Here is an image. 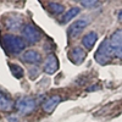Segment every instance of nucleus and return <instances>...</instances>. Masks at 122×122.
Here are the masks:
<instances>
[{"instance_id":"nucleus-16","label":"nucleus","mask_w":122,"mask_h":122,"mask_svg":"<svg viewBox=\"0 0 122 122\" xmlns=\"http://www.w3.org/2000/svg\"><path fill=\"white\" fill-rule=\"evenodd\" d=\"M10 68H11V72H12V75L16 78H21L23 76V70H22V67H20L18 65L11 64V65H10Z\"/></svg>"},{"instance_id":"nucleus-19","label":"nucleus","mask_w":122,"mask_h":122,"mask_svg":"<svg viewBox=\"0 0 122 122\" xmlns=\"http://www.w3.org/2000/svg\"><path fill=\"white\" fill-rule=\"evenodd\" d=\"M118 20L122 21V11H120V14H118Z\"/></svg>"},{"instance_id":"nucleus-1","label":"nucleus","mask_w":122,"mask_h":122,"mask_svg":"<svg viewBox=\"0 0 122 122\" xmlns=\"http://www.w3.org/2000/svg\"><path fill=\"white\" fill-rule=\"evenodd\" d=\"M3 46L10 54H18L21 53L26 46V42L14 34H5L3 37Z\"/></svg>"},{"instance_id":"nucleus-2","label":"nucleus","mask_w":122,"mask_h":122,"mask_svg":"<svg viewBox=\"0 0 122 122\" xmlns=\"http://www.w3.org/2000/svg\"><path fill=\"white\" fill-rule=\"evenodd\" d=\"M112 56H114V53H112V48H111L110 40L109 39H105L104 42L99 45V48L97 50V53H95V60L98 61L99 64L104 65V64H107Z\"/></svg>"},{"instance_id":"nucleus-17","label":"nucleus","mask_w":122,"mask_h":122,"mask_svg":"<svg viewBox=\"0 0 122 122\" xmlns=\"http://www.w3.org/2000/svg\"><path fill=\"white\" fill-rule=\"evenodd\" d=\"M81 4L84 7H97L100 5L99 1H94V0H86V1H81Z\"/></svg>"},{"instance_id":"nucleus-9","label":"nucleus","mask_w":122,"mask_h":122,"mask_svg":"<svg viewBox=\"0 0 122 122\" xmlns=\"http://www.w3.org/2000/svg\"><path fill=\"white\" fill-rule=\"evenodd\" d=\"M22 60L26 61L28 64H33V65H37L42 61V56L38 51H34V50H28L26 51L23 55H22Z\"/></svg>"},{"instance_id":"nucleus-5","label":"nucleus","mask_w":122,"mask_h":122,"mask_svg":"<svg viewBox=\"0 0 122 122\" xmlns=\"http://www.w3.org/2000/svg\"><path fill=\"white\" fill-rule=\"evenodd\" d=\"M40 32L37 27H34L33 25H26L23 28V37L27 40L28 43L30 44H34L37 43L38 40L40 39Z\"/></svg>"},{"instance_id":"nucleus-13","label":"nucleus","mask_w":122,"mask_h":122,"mask_svg":"<svg viewBox=\"0 0 122 122\" xmlns=\"http://www.w3.org/2000/svg\"><path fill=\"white\" fill-rule=\"evenodd\" d=\"M79 14V9L78 7H72V9H70L68 11L62 16V18H61V22L62 23H66V22H68V21H71L75 16H77Z\"/></svg>"},{"instance_id":"nucleus-15","label":"nucleus","mask_w":122,"mask_h":122,"mask_svg":"<svg viewBox=\"0 0 122 122\" xmlns=\"http://www.w3.org/2000/svg\"><path fill=\"white\" fill-rule=\"evenodd\" d=\"M11 107H12V101L0 93V109L5 110V111H9Z\"/></svg>"},{"instance_id":"nucleus-18","label":"nucleus","mask_w":122,"mask_h":122,"mask_svg":"<svg viewBox=\"0 0 122 122\" xmlns=\"http://www.w3.org/2000/svg\"><path fill=\"white\" fill-rule=\"evenodd\" d=\"M9 122H18V117L12 115V116H10L9 117Z\"/></svg>"},{"instance_id":"nucleus-10","label":"nucleus","mask_w":122,"mask_h":122,"mask_svg":"<svg viewBox=\"0 0 122 122\" xmlns=\"http://www.w3.org/2000/svg\"><path fill=\"white\" fill-rule=\"evenodd\" d=\"M70 59L76 64H81L86 59V53L82 48H75L70 51Z\"/></svg>"},{"instance_id":"nucleus-12","label":"nucleus","mask_w":122,"mask_h":122,"mask_svg":"<svg viewBox=\"0 0 122 122\" xmlns=\"http://www.w3.org/2000/svg\"><path fill=\"white\" fill-rule=\"evenodd\" d=\"M98 40V34L95 32H90L88 34H86L82 39V44L87 48V49H92L94 45V43Z\"/></svg>"},{"instance_id":"nucleus-4","label":"nucleus","mask_w":122,"mask_h":122,"mask_svg":"<svg viewBox=\"0 0 122 122\" xmlns=\"http://www.w3.org/2000/svg\"><path fill=\"white\" fill-rule=\"evenodd\" d=\"M110 44L112 48V53L114 55L122 60V29H118L110 37Z\"/></svg>"},{"instance_id":"nucleus-11","label":"nucleus","mask_w":122,"mask_h":122,"mask_svg":"<svg viewBox=\"0 0 122 122\" xmlns=\"http://www.w3.org/2000/svg\"><path fill=\"white\" fill-rule=\"evenodd\" d=\"M5 25L10 29H18L20 27L22 26V17H20L17 15H12V16H10L6 20V23Z\"/></svg>"},{"instance_id":"nucleus-6","label":"nucleus","mask_w":122,"mask_h":122,"mask_svg":"<svg viewBox=\"0 0 122 122\" xmlns=\"http://www.w3.org/2000/svg\"><path fill=\"white\" fill-rule=\"evenodd\" d=\"M88 23H89V20L88 18L77 20V21L75 23H72V25H71V27L68 28V36L70 37H77L88 26Z\"/></svg>"},{"instance_id":"nucleus-3","label":"nucleus","mask_w":122,"mask_h":122,"mask_svg":"<svg viewBox=\"0 0 122 122\" xmlns=\"http://www.w3.org/2000/svg\"><path fill=\"white\" fill-rule=\"evenodd\" d=\"M16 109L20 114L22 115H28L30 112H33L36 106H37V101L33 98H29V97H22L20 98L16 104H15Z\"/></svg>"},{"instance_id":"nucleus-14","label":"nucleus","mask_w":122,"mask_h":122,"mask_svg":"<svg viewBox=\"0 0 122 122\" xmlns=\"http://www.w3.org/2000/svg\"><path fill=\"white\" fill-rule=\"evenodd\" d=\"M48 7H49V11L51 14H55V15L62 14L65 11V6L62 4H59V3H49Z\"/></svg>"},{"instance_id":"nucleus-8","label":"nucleus","mask_w":122,"mask_h":122,"mask_svg":"<svg viewBox=\"0 0 122 122\" xmlns=\"http://www.w3.org/2000/svg\"><path fill=\"white\" fill-rule=\"evenodd\" d=\"M60 101H61V98H60V95H57V94L49 97V98L44 101V103H43V109H44V111H45V112H48V114L53 112L54 109L60 104Z\"/></svg>"},{"instance_id":"nucleus-7","label":"nucleus","mask_w":122,"mask_h":122,"mask_svg":"<svg viewBox=\"0 0 122 122\" xmlns=\"http://www.w3.org/2000/svg\"><path fill=\"white\" fill-rule=\"evenodd\" d=\"M57 68H59V62L56 56L54 54H49L44 62V71L49 75H53L57 71Z\"/></svg>"}]
</instances>
